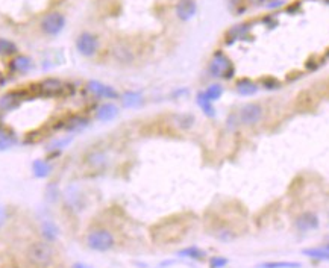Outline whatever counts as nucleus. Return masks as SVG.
Instances as JSON below:
<instances>
[{"mask_svg": "<svg viewBox=\"0 0 329 268\" xmlns=\"http://www.w3.org/2000/svg\"><path fill=\"white\" fill-rule=\"evenodd\" d=\"M53 256H55L53 249L47 243L36 241L32 243L27 249V258L36 267H43V268L49 267L53 261Z\"/></svg>", "mask_w": 329, "mask_h": 268, "instance_id": "7ed1b4c3", "label": "nucleus"}, {"mask_svg": "<svg viewBox=\"0 0 329 268\" xmlns=\"http://www.w3.org/2000/svg\"><path fill=\"white\" fill-rule=\"evenodd\" d=\"M76 47H78L79 53H82L84 56H93L97 52V47H99L97 38L90 32H84L78 36Z\"/></svg>", "mask_w": 329, "mask_h": 268, "instance_id": "6e6552de", "label": "nucleus"}, {"mask_svg": "<svg viewBox=\"0 0 329 268\" xmlns=\"http://www.w3.org/2000/svg\"><path fill=\"white\" fill-rule=\"evenodd\" d=\"M87 125H88V120H87V119H84V117H81V116H73V117L68 120V123L65 125V129L75 131V129L85 128Z\"/></svg>", "mask_w": 329, "mask_h": 268, "instance_id": "4be33fe9", "label": "nucleus"}, {"mask_svg": "<svg viewBox=\"0 0 329 268\" xmlns=\"http://www.w3.org/2000/svg\"><path fill=\"white\" fill-rule=\"evenodd\" d=\"M56 235H58L56 226H55L53 223H50V221L44 223V237H46L47 240H55Z\"/></svg>", "mask_w": 329, "mask_h": 268, "instance_id": "a878e982", "label": "nucleus"}, {"mask_svg": "<svg viewBox=\"0 0 329 268\" xmlns=\"http://www.w3.org/2000/svg\"><path fill=\"white\" fill-rule=\"evenodd\" d=\"M87 244L90 249L96 252H106L114 247L116 238L106 229H94V231H91L87 235Z\"/></svg>", "mask_w": 329, "mask_h": 268, "instance_id": "39448f33", "label": "nucleus"}, {"mask_svg": "<svg viewBox=\"0 0 329 268\" xmlns=\"http://www.w3.org/2000/svg\"><path fill=\"white\" fill-rule=\"evenodd\" d=\"M326 249H329V244H328V246H326Z\"/></svg>", "mask_w": 329, "mask_h": 268, "instance_id": "2f4dec72", "label": "nucleus"}, {"mask_svg": "<svg viewBox=\"0 0 329 268\" xmlns=\"http://www.w3.org/2000/svg\"><path fill=\"white\" fill-rule=\"evenodd\" d=\"M87 88L96 97H102V99H117L119 97V93L113 87L105 85V84L97 82V81H90Z\"/></svg>", "mask_w": 329, "mask_h": 268, "instance_id": "1a4fd4ad", "label": "nucleus"}, {"mask_svg": "<svg viewBox=\"0 0 329 268\" xmlns=\"http://www.w3.org/2000/svg\"><path fill=\"white\" fill-rule=\"evenodd\" d=\"M119 114V108L113 103H103L97 108L96 111V119L100 122H109L117 117Z\"/></svg>", "mask_w": 329, "mask_h": 268, "instance_id": "f8f14e48", "label": "nucleus"}, {"mask_svg": "<svg viewBox=\"0 0 329 268\" xmlns=\"http://www.w3.org/2000/svg\"><path fill=\"white\" fill-rule=\"evenodd\" d=\"M0 119H2V111H0Z\"/></svg>", "mask_w": 329, "mask_h": 268, "instance_id": "7c9ffc66", "label": "nucleus"}, {"mask_svg": "<svg viewBox=\"0 0 329 268\" xmlns=\"http://www.w3.org/2000/svg\"><path fill=\"white\" fill-rule=\"evenodd\" d=\"M301 262H264L260 265V268H301Z\"/></svg>", "mask_w": 329, "mask_h": 268, "instance_id": "412c9836", "label": "nucleus"}, {"mask_svg": "<svg viewBox=\"0 0 329 268\" xmlns=\"http://www.w3.org/2000/svg\"><path fill=\"white\" fill-rule=\"evenodd\" d=\"M208 71L212 78H222V79H231L235 74V67L232 61L223 53L222 50H217L208 65Z\"/></svg>", "mask_w": 329, "mask_h": 268, "instance_id": "f03ea898", "label": "nucleus"}, {"mask_svg": "<svg viewBox=\"0 0 329 268\" xmlns=\"http://www.w3.org/2000/svg\"><path fill=\"white\" fill-rule=\"evenodd\" d=\"M226 264H228V259L220 258V256H214V258L209 259V265H211V268H222V267H225Z\"/></svg>", "mask_w": 329, "mask_h": 268, "instance_id": "c85d7f7f", "label": "nucleus"}, {"mask_svg": "<svg viewBox=\"0 0 329 268\" xmlns=\"http://www.w3.org/2000/svg\"><path fill=\"white\" fill-rule=\"evenodd\" d=\"M264 117V108L260 103H246L241 106L238 112L240 123L244 126H255L258 125Z\"/></svg>", "mask_w": 329, "mask_h": 268, "instance_id": "423d86ee", "label": "nucleus"}, {"mask_svg": "<svg viewBox=\"0 0 329 268\" xmlns=\"http://www.w3.org/2000/svg\"><path fill=\"white\" fill-rule=\"evenodd\" d=\"M222 94H223V88L218 85V84L209 85V87L203 91V96H205L209 102H215L217 99H220Z\"/></svg>", "mask_w": 329, "mask_h": 268, "instance_id": "aec40b11", "label": "nucleus"}, {"mask_svg": "<svg viewBox=\"0 0 329 268\" xmlns=\"http://www.w3.org/2000/svg\"><path fill=\"white\" fill-rule=\"evenodd\" d=\"M304 255L319 261H329V249H305Z\"/></svg>", "mask_w": 329, "mask_h": 268, "instance_id": "a211bd4d", "label": "nucleus"}, {"mask_svg": "<svg viewBox=\"0 0 329 268\" xmlns=\"http://www.w3.org/2000/svg\"><path fill=\"white\" fill-rule=\"evenodd\" d=\"M235 90L240 96H253L258 91V84H255L252 79L247 78H241L237 81L235 84Z\"/></svg>", "mask_w": 329, "mask_h": 268, "instance_id": "ddd939ff", "label": "nucleus"}, {"mask_svg": "<svg viewBox=\"0 0 329 268\" xmlns=\"http://www.w3.org/2000/svg\"><path fill=\"white\" fill-rule=\"evenodd\" d=\"M179 256H184V258H190V259H203L206 255L203 250H200L199 247H188L185 250H180Z\"/></svg>", "mask_w": 329, "mask_h": 268, "instance_id": "5701e85b", "label": "nucleus"}, {"mask_svg": "<svg viewBox=\"0 0 329 268\" xmlns=\"http://www.w3.org/2000/svg\"><path fill=\"white\" fill-rule=\"evenodd\" d=\"M70 93H73V87L64 84L59 79H46L41 84L36 85V94L41 97H47V99H53V97H65Z\"/></svg>", "mask_w": 329, "mask_h": 268, "instance_id": "20e7f679", "label": "nucleus"}, {"mask_svg": "<svg viewBox=\"0 0 329 268\" xmlns=\"http://www.w3.org/2000/svg\"><path fill=\"white\" fill-rule=\"evenodd\" d=\"M123 103H125V106H129V108L137 106V105L141 103V97L137 93H126L123 96Z\"/></svg>", "mask_w": 329, "mask_h": 268, "instance_id": "393cba45", "label": "nucleus"}, {"mask_svg": "<svg viewBox=\"0 0 329 268\" xmlns=\"http://www.w3.org/2000/svg\"><path fill=\"white\" fill-rule=\"evenodd\" d=\"M249 29H250L249 24H237V26H234V27L228 32V38H232L229 43H232V41H235V40H240L241 36H244V35L249 32Z\"/></svg>", "mask_w": 329, "mask_h": 268, "instance_id": "6ab92c4d", "label": "nucleus"}, {"mask_svg": "<svg viewBox=\"0 0 329 268\" xmlns=\"http://www.w3.org/2000/svg\"><path fill=\"white\" fill-rule=\"evenodd\" d=\"M20 102H21V96H18V91L8 93L0 99V109L11 111V109L17 108L20 105Z\"/></svg>", "mask_w": 329, "mask_h": 268, "instance_id": "2eb2a0df", "label": "nucleus"}, {"mask_svg": "<svg viewBox=\"0 0 329 268\" xmlns=\"http://www.w3.org/2000/svg\"><path fill=\"white\" fill-rule=\"evenodd\" d=\"M30 65H32L30 59H29L27 56L20 55V56H17V58H14V59L11 61L9 68H11L14 73H26V71L30 68Z\"/></svg>", "mask_w": 329, "mask_h": 268, "instance_id": "dca6fc26", "label": "nucleus"}, {"mask_svg": "<svg viewBox=\"0 0 329 268\" xmlns=\"http://www.w3.org/2000/svg\"><path fill=\"white\" fill-rule=\"evenodd\" d=\"M17 142V135L12 129L0 126V150L12 147Z\"/></svg>", "mask_w": 329, "mask_h": 268, "instance_id": "4468645a", "label": "nucleus"}, {"mask_svg": "<svg viewBox=\"0 0 329 268\" xmlns=\"http://www.w3.org/2000/svg\"><path fill=\"white\" fill-rule=\"evenodd\" d=\"M73 268H88V267H85V265H82V264H76Z\"/></svg>", "mask_w": 329, "mask_h": 268, "instance_id": "c756f323", "label": "nucleus"}, {"mask_svg": "<svg viewBox=\"0 0 329 268\" xmlns=\"http://www.w3.org/2000/svg\"><path fill=\"white\" fill-rule=\"evenodd\" d=\"M196 11L197 6L194 0H179L176 5V15L184 21L191 20L196 15Z\"/></svg>", "mask_w": 329, "mask_h": 268, "instance_id": "9d476101", "label": "nucleus"}, {"mask_svg": "<svg viewBox=\"0 0 329 268\" xmlns=\"http://www.w3.org/2000/svg\"><path fill=\"white\" fill-rule=\"evenodd\" d=\"M64 26H65V17L61 12H50L41 21L43 32L47 35H52V36L61 33Z\"/></svg>", "mask_w": 329, "mask_h": 268, "instance_id": "0eeeda50", "label": "nucleus"}, {"mask_svg": "<svg viewBox=\"0 0 329 268\" xmlns=\"http://www.w3.org/2000/svg\"><path fill=\"white\" fill-rule=\"evenodd\" d=\"M261 85L267 90H275V88H279V82L275 79V78H263L261 79Z\"/></svg>", "mask_w": 329, "mask_h": 268, "instance_id": "cd10ccee", "label": "nucleus"}, {"mask_svg": "<svg viewBox=\"0 0 329 268\" xmlns=\"http://www.w3.org/2000/svg\"><path fill=\"white\" fill-rule=\"evenodd\" d=\"M190 229V218L185 215H173L158 221L151 229L152 241L160 246H170L182 241Z\"/></svg>", "mask_w": 329, "mask_h": 268, "instance_id": "f257e3e1", "label": "nucleus"}, {"mask_svg": "<svg viewBox=\"0 0 329 268\" xmlns=\"http://www.w3.org/2000/svg\"><path fill=\"white\" fill-rule=\"evenodd\" d=\"M296 227L301 232L314 231V229L319 227V217L314 212H304L296 218Z\"/></svg>", "mask_w": 329, "mask_h": 268, "instance_id": "9b49d317", "label": "nucleus"}, {"mask_svg": "<svg viewBox=\"0 0 329 268\" xmlns=\"http://www.w3.org/2000/svg\"><path fill=\"white\" fill-rule=\"evenodd\" d=\"M17 53V46L6 40V38H0V55L2 56H11Z\"/></svg>", "mask_w": 329, "mask_h": 268, "instance_id": "f3484780", "label": "nucleus"}, {"mask_svg": "<svg viewBox=\"0 0 329 268\" xmlns=\"http://www.w3.org/2000/svg\"><path fill=\"white\" fill-rule=\"evenodd\" d=\"M33 170H35V174L36 176H40V177H43V176H47L49 174V165L46 164V162H43V161H38V162H35L33 164Z\"/></svg>", "mask_w": 329, "mask_h": 268, "instance_id": "bb28decb", "label": "nucleus"}, {"mask_svg": "<svg viewBox=\"0 0 329 268\" xmlns=\"http://www.w3.org/2000/svg\"><path fill=\"white\" fill-rule=\"evenodd\" d=\"M197 103L200 105V108L203 109V112L206 114V116H214V108H212V102H209L205 96H203V93H200L199 96H197Z\"/></svg>", "mask_w": 329, "mask_h": 268, "instance_id": "b1692460", "label": "nucleus"}]
</instances>
